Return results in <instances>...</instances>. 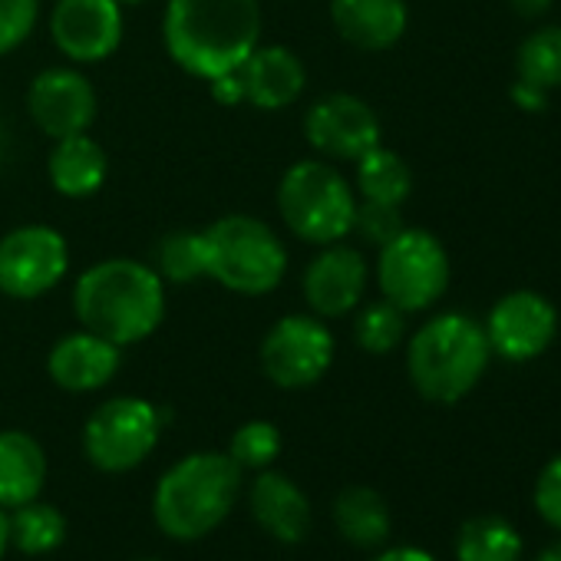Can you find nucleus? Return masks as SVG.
I'll return each mask as SVG.
<instances>
[{
  "label": "nucleus",
  "instance_id": "nucleus-8",
  "mask_svg": "<svg viewBox=\"0 0 561 561\" xmlns=\"http://www.w3.org/2000/svg\"><path fill=\"white\" fill-rule=\"evenodd\" d=\"M162 410L146 397H110L83 423V456L96 472L126 476L139 469L162 439Z\"/></svg>",
  "mask_w": 561,
  "mask_h": 561
},
{
  "label": "nucleus",
  "instance_id": "nucleus-34",
  "mask_svg": "<svg viewBox=\"0 0 561 561\" xmlns=\"http://www.w3.org/2000/svg\"><path fill=\"white\" fill-rule=\"evenodd\" d=\"M508 100L522 110V113H541L548 106V93L535 83H525V80H515L512 90H508Z\"/></svg>",
  "mask_w": 561,
  "mask_h": 561
},
{
  "label": "nucleus",
  "instance_id": "nucleus-3",
  "mask_svg": "<svg viewBox=\"0 0 561 561\" xmlns=\"http://www.w3.org/2000/svg\"><path fill=\"white\" fill-rule=\"evenodd\" d=\"M244 472L228 453L198 449L175 459L152 489V522L172 541H198L225 525L241 499Z\"/></svg>",
  "mask_w": 561,
  "mask_h": 561
},
{
  "label": "nucleus",
  "instance_id": "nucleus-19",
  "mask_svg": "<svg viewBox=\"0 0 561 561\" xmlns=\"http://www.w3.org/2000/svg\"><path fill=\"white\" fill-rule=\"evenodd\" d=\"M331 24L344 44L364 54L393 50L407 27V0H331Z\"/></svg>",
  "mask_w": 561,
  "mask_h": 561
},
{
  "label": "nucleus",
  "instance_id": "nucleus-21",
  "mask_svg": "<svg viewBox=\"0 0 561 561\" xmlns=\"http://www.w3.org/2000/svg\"><path fill=\"white\" fill-rule=\"evenodd\" d=\"M50 476L47 449L27 430H0V508H18L44 495Z\"/></svg>",
  "mask_w": 561,
  "mask_h": 561
},
{
  "label": "nucleus",
  "instance_id": "nucleus-35",
  "mask_svg": "<svg viewBox=\"0 0 561 561\" xmlns=\"http://www.w3.org/2000/svg\"><path fill=\"white\" fill-rule=\"evenodd\" d=\"M374 561H436V558L416 545H397V548H377Z\"/></svg>",
  "mask_w": 561,
  "mask_h": 561
},
{
  "label": "nucleus",
  "instance_id": "nucleus-5",
  "mask_svg": "<svg viewBox=\"0 0 561 561\" xmlns=\"http://www.w3.org/2000/svg\"><path fill=\"white\" fill-rule=\"evenodd\" d=\"M205 231L208 277L231 295L264 298L285 285L291 251L264 218L248 211H228Z\"/></svg>",
  "mask_w": 561,
  "mask_h": 561
},
{
  "label": "nucleus",
  "instance_id": "nucleus-13",
  "mask_svg": "<svg viewBox=\"0 0 561 561\" xmlns=\"http://www.w3.org/2000/svg\"><path fill=\"white\" fill-rule=\"evenodd\" d=\"M380 116L354 93H324L305 113V139L328 162H357L380 146Z\"/></svg>",
  "mask_w": 561,
  "mask_h": 561
},
{
  "label": "nucleus",
  "instance_id": "nucleus-40",
  "mask_svg": "<svg viewBox=\"0 0 561 561\" xmlns=\"http://www.w3.org/2000/svg\"><path fill=\"white\" fill-rule=\"evenodd\" d=\"M139 561H159V558H139Z\"/></svg>",
  "mask_w": 561,
  "mask_h": 561
},
{
  "label": "nucleus",
  "instance_id": "nucleus-1",
  "mask_svg": "<svg viewBox=\"0 0 561 561\" xmlns=\"http://www.w3.org/2000/svg\"><path fill=\"white\" fill-rule=\"evenodd\" d=\"M70 308L80 328L126 351L149 341L162 328L169 295L165 280L149 261L116 254L93 261L77 277Z\"/></svg>",
  "mask_w": 561,
  "mask_h": 561
},
{
  "label": "nucleus",
  "instance_id": "nucleus-9",
  "mask_svg": "<svg viewBox=\"0 0 561 561\" xmlns=\"http://www.w3.org/2000/svg\"><path fill=\"white\" fill-rule=\"evenodd\" d=\"M334 357V331L311 311L277 318L257 344V367L277 390H308L321 383L331 374Z\"/></svg>",
  "mask_w": 561,
  "mask_h": 561
},
{
  "label": "nucleus",
  "instance_id": "nucleus-20",
  "mask_svg": "<svg viewBox=\"0 0 561 561\" xmlns=\"http://www.w3.org/2000/svg\"><path fill=\"white\" fill-rule=\"evenodd\" d=\"M47 179L60 198L83 202L103 192L110 179V152L90 133L54 139L47 156Z\"/></svg>",
  "mask_w": 561,
  "mask_h": 561
},
{
  "label": "nucleus",
  "instance_id": "nucleus-18",
  "mask_svg": "<svg viewBox=\"0 0 561 561\" xmlns=\"http://www.w3.org/2000/svg\"><path fill=\"white\" fill-rule=\"evenodd\" d=\"M248 508L254 525L280 545H301L314 525L308 492L277 469L254 472V482L248 489Z\"/></svg>",
  "mask_w": 561,
  "mask_h": 561
},
{
  "label": "nucleus",
  "instance_id": "nucleus-23",
  "mask_svg": "<svg viewBox=\"0 0 561 561\" xmlns=\"http://www.w3.org/2000/svg\"><path fill=\"white\" fill-rule=\"evenodd\" d=\"M354 188L360 202L403 208V202L413 195V169L400 152L380 142L354 162Z\"/></svg>",
  "mask_w": 561,
  "mask_h": 561
},
{
  "label": "nucleus",
  "instance_id": "nucleus-33",
  "mask_svg": "<svg viewBox=\"0 0 561 561\" xmlns=\"http://www.w3.org/2000/svg\"><path fill=\"white\" fill-rule=\"evenodd\" d=\"M208 93H211V100H215L218 106H228V110L244 103V87H241L238 70H231V73H221V77L208 80Z\"/></svg>",
  "mask_w": 561,
  "mask_h": 561
},
{
  "label": "nucleus",
  "instance_id": "nucleus-22",
  "mask_svg": "<svg viewBox=\"0 0 561 561\" xmlns=\"http://www.w3.org/2000/svg\"><path fill=\"white\" fill-rule=\"evenodd\" d=\"M334 528L354 548L377 551L390 541L393 515L374 485H347L334 499Z\"/></svg>",
  "mask_w": 561,
  "mask_h": 561
},
{
  "label": "nucleus",
  "instance_id": "nucleus-25",
  "mask_svg": "<svg viewBox=\"0 0 561 561\" xmlns=\"http://www.w3.org/2000/svg\"><path fill=\"white\" fill-rule=\"evenodd\" d=\"M522 535L502 515H476L456 531V561H518Z\"/></svg>",
  "mask_w": 561,
  "mask_h": 561
},
{
  "label": "nucleus",
  "instance_id": "nucleus-11",
  "mask_svg": "<svg viewBox=\"0 0 561 561\" xmlns=\"http://www.w3.org/2000/svg\"><path fill=\"white\" fill-rule=\"evenodd\" d=\"M47 31L67 64L96 67L119 54L126 37V8L119 0H57Z\"/></svg>",
  "mask_w": 561,
  "mask_h": 561
},
{
  "label": "nucleus",
  "instance_id": "nucleus-24",
  "mask_svg": "<svg viewBox=\"0 0 561 561\" xmlns=\"http://www.w3.org/2000/svg\"><path fill=\"white\" fill-rule=\"evenodd\" d=\"M8 531H11V548L31 558H44L64 548L67 541V515L44 502L34 499L27 505H18L8 512Z\"/></svg>",
  "mask_w": 561,
  "mask_h": 561
},
{
  "label": "nucleus",
  "instance_id": "nucleus-27",
  "mask_svg": "<svg viewBox=\"0 0 561 561\" xmlns=\"http://www.w3.org/2000/svg\"><path fill=\"white\" fill-rule=\"evenodd\" d=\"M515 73L545 93L561 87V24L531 31L515 50Z\"/></svg>",
  "mask_w": 561,
  "mask_h": 561
},
{
  "label": "nucleus",
  "instance_id": "nucleus-16",
  "mask_svg": "<svg viewBox=\"0 0 561 561\" xmlns=\"http://www.w3.org/2000/svg\"><path fill=\"white\" fill-rule=\"evenodd\" d=\"M123 367V347L113 341L77 328L64 337L54 341L47 351V377L64 390V393H100L106 390Z\"/></svg>",
  "mask_w": 561,
  "mask_h": 561
},
{
  "label": "nucleus",
  "instance_id": "nucleus-14",
  "mask_svg": "<svg viewBox=\"0 0 561 561\" xmlns=\"http://www.w3.org/2000/svg\"><path fill=\"white\" fill-rule=\"evenodd\" d=\"M100 113V96L83 67L64 64L41 70L27 87V116L54 142L64 136L90 133Z\"/></svg>",
  "mask_w": 561,
  "mask_h": 561
},
{
  "label": "nucleus",
  "instance_id": "nucleus-39",
  "mask_svg": "<svg viewBox=\"0 0 561 561\" xmlns=\"http://www.w3.org/2000/svg\"><path fill=\"white\" fill-rule=\"evenodd\" d=\"M123 8H139V4H146V0H119Z\"/></svg>",
  "mask_w": 561,
  "mask_h": 561
},
{
  "label": "nucleus",
  "instance_id": "nucleus-15",
  "mask_svg": "<svg viewBox=\"0 0 561 561\" xmlns=\"http://www.w3.org/2000/svg\"><path fill=\"white\" fill-rule=\"evenodd\" d=\"M482 328L492 354L508 364H528L554 344L558 311L538 291H508L492 305Z\"/></svg>",
  "mask_w": 561,
  "mask_h": 561
},
{
  "label": "nucleus",
  "instance_id": "nucleus-6",
  "mask_svg": "<svg viewBox=\"0 0 561 561\" xmlns=\"http://www.w3.org/2000/svg\"><path fill=\"white\" fill-rule=\"evenodd\" d=\"M285 228L305 244H334L351 238L357 215V188L337 162L321 156L298 159L285 169L274 192Z\"/></svg>",
  "mask_w": 561,
  "mask_h": 561
},
{
  "label": "nucleus",
  "instance_id": "nucleus-36",
  "mask_svg": "<svg viewBox=\"0 0 561 561\" xmlns=\"http://www.w3.org/2000/svg\"><path fill=\"white\" fill-rule=\"evenodd\" d=\"M512 11L525 21H538L551 11V0H508Z\"/></svg>",
  "mask_w": 561,
  "mask_h": 561
},
{
  "label": "nucleus",
  "instance_id": "nucleus-38",
  "mask_svg": "<svg viewBox=\"0 0 561 561\" xmlns=\"http://www.w3.org/2000/svg\"><path fill=\"white\" fill-rule=\"evenodd\" d=\"M535 561H561V541H551V545H545V548L535 554Z\"/></svg>",
  "mask_w": 561,
  "mask_h": 561
},
{
  "label": "nucleus",
  "instance_id": "nucleus-31",
  "mask_svg": "<svg viewBox=\"0 0 561 561\" xmlns=\"http://www.w3.org/2000/svg\"><path fill=\"white\" fill-rule=\"evenodd\" d=\"M403 215L397 205H377V202H357V215H354V228L351 234H357L364 244L370 248H383L390 238H397L403 231Z\"/></svg>",
  "mask_w": 561,
  "mask_h": 561
},
{
  "label": "nucleus",
  "instance_id": "nucleus-29",
  "mask_svg": "<svg viewBox=\"0 0 561 561\" xmlns=\"http://www.w3.org/2000/svg\"><path fill=\"white\" fill-rule=\"evenodd\" d=\"M280 449H285V436L271 420H248L231 433L225 453L241 472H261L277 462Z\"/></svg>",
  "mask_w": 561,
  "mask_h": 561
},
{
  "label": "nucleus",
  "instance_id": "nucleus-7",
  "mask_svg": "<svg viewBox=\"0 0 561 561\" xmlns=\"http://www.w3.org/2000/svg\"><path fill=\"white\" fill-rule=\"evenodd\" d=\"M377 288L403 314L430 311L443 301L453 264L446 244L426 228H403L383 248H377Z\"/></svg>",
  "mask_w": 561,
  "mask_h": 561
},
{
  "label": "nucleus",
  "instance_id": "nucleus-32",
  "mask_svg": "<svg viewBox=\"0 0 561 561\" xmlns=\"http://www.w3.org/2000/svg\"><path fill=\"white\" fill-rule=\"evenodd\" d=\"M535 512L561 531V456H554L551 462H545V469L535 479V492H531Z\"/></svg>",
  "mask_w": 561,
  "mask_h": 561
},
{
  "label": "nucleus",
  "instance_id": "nucleus-30",
  "mask_svg": "<svg viewBox=\"0 0 561 561\" xmlns=\"http://www.w3.org/2000/svg\"><path fill=\"white\" fill-rule=\"evenodd\" d=\"M41 24V0H0V57L21 50Z\"/></svg>",
  "mask_w": 561,
  "mask_h": 561
},
{
  "label": "nucleus",
  "instance_id": "nucleus-10",
  "mask_svg": "<svg viewBox=\"0 0 561 561\" xmlns=\"http://www.w3.org/2000/svg\"><path fill=\"white\" fill-rule=\"evenodd\" d=\"M73 251L60 228L31 221L0 234V295L11 301H41L70 274Z\"/></svg>",
  "mask_w": 561,
  "mask_h": 561
},
{
  "label": "nucleus",
  "instance_id": "nucleus-17",
  "mask_svg": "<svg viewBox=\"0 0 561 561\" xmlns=\"http://www.w3.org/2000/svg\"><path fill=\"white\" fill-rule=\"evenodd\" d=\"M244 103L261 113H285L308 90V67L298 50L285 44H257L238 67Z\"/></svg>",
  "mask_w": 561,
  "mask_h": 561
},
{
  "label": "nucleus",
  "instance_id": "nucleus-26",
  "mask_svg": "<svg viewBox=\"0 0 561 561\" xmlns=\"http://www.w3.org/2000/svg\"><path fill=\"white\" fill-rule=\"evenodd\" d=\"M165 285H195L208 277V251H205V231L202 228H179L169 231L149 261Z\"/></svg>",
  "mask_w": 561,
  "mask_h": 561
},
{
  "label": "nucleus",
  "instance_id": "nucleus-12",
  "mask_svg": "<svg viewBox=\"0 0 561 561\" xmlns=\"http://www.w3.org/2000/svg\"><path fill=\"white\" fill-rule=\"evenodd\" d=\"M370 288V261L357 244H321L301 274V295L311 314L321 321H341L354 314Z\"/></svg>",
  "mask_w": 561,
  "mask_h": 561
},
{
  "label": "nucleus",
  "instance_id": "nucleus-37",
  "mask_svg": "<svg viewBox=\"0 0 561 561\" xmlns=\"http://www.w3.org/2000/svg\"><path fill=\"white\" fill-rule=\"evenodd\" d=\"M11 551V531H8V508H0V561Z\"/></svg>",
  "mask_w": 561,
  "mask_h": 561
},
{
  "label": "nucleus",
  "instance_id": "nucleus-4",
  "mask_svg": "<svg viewBox=\"0 0 561 561\" xmlns=\"http://www.w3.org/2000/svg\"><path fill=\"white\" fill-rule=\"evenodd\" d=\"M492 347L485 328L459 311L423 321L407 341V374L426 403L453 407L485 377Z\"/></svg>",
  "mask_w": 561,
  "mask_h": 561
},
{
  "label": "nucleus",
  "instance_id": "nucleus-2",
  "mask_svg": "<svg viewBox=\"0 0 561 561\" xmlns=\"http://www.w3.org/2000/svg\"><path fill=\"white\" fill-rule=\"evenodd\" d=\"M261 0H165L162 47L169 60L208 83L238 70L261 44Z\"/></svg>",
  "mask_w": 561,
  "mask_h": 561
},
{
  "label": "nucleus",
  "instance_id": "nucleus-28",
  "mask_svg": "<svg viewBox=\"0 0 561 561\" xmlns=\"http://www.w3.org/2000/svg\"><path fill=\"white\" fill-rule=\"evenodd\" d=\"M354 341L364 354L387 357L407 341V314L387 298L360 305L354 311Z\"/></svg>",
  "mask_w": 561,
  "mask_h": 561
}]
</instances>
